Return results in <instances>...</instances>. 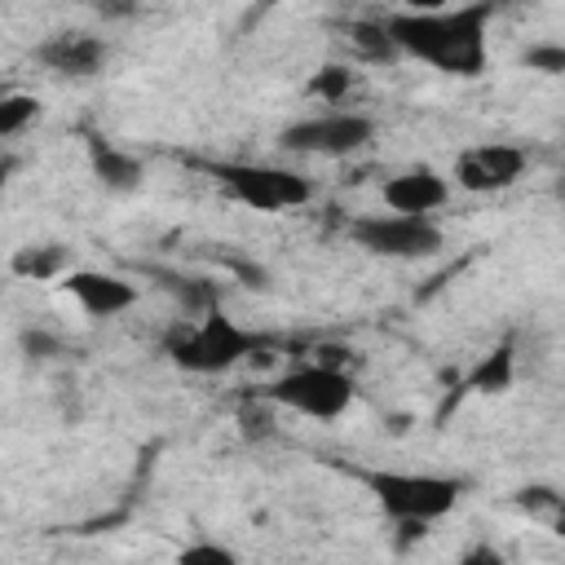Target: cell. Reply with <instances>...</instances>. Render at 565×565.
<instances>
[{"label":"cell","mask_w":565,"mask_h":565,"mask_svg":"<svg viewBox=\"0 0 565 565\" xmlns=\"http://www.w3.org/2000/svg\"><path fill=\"white\" fill-rule=\"evenodd\" d=\"M62 291L79 305V313H88V318H119L124 309H132L137 305V287L128 282V278H119V274H106V269H66L62 274Z\"/></svg>","instance_id":"9"},{"label":"cell","mask_w":565,"mask_h":565,"mask_svg":"<svg viewBox=\"0 0 565 565\" xmlns=\"http://www.w3.org/2000/svg\"><path fill=\"white\" fill-rule=\"evenodd\" d=\"M22 349H26L31 358H49V349H53V340H49L44 331H26V335H22Z\"/></svg>","instance_id":"22"},{"label":"cell","mask_w":565,"mask_h":565,"mask_svg":"<svg viewBox=\"0 0 565 565\" xmlns=\"http://www.w3.org/2000/svg\"><path fill=\"white\" fill-rule=\"evenodd\" d=\"M512 380H516V358H512L508 344L490 349V353L468 371V388H472V393H508Z\"/></svg>","instance_id":"14"},{"label":"cell","mask_w":565,"mask_h":565,"mask_svg":"<svg viewBox=\"0 0 565 565\" xmlns=\"http://www.w3.org/2000/svg\"><path fill=\"white\" fill-rule=\"evenodd\" d=\"M349 49H353L358 57H366V62H393V57H397L393 40L384 35V22H375V18L349 22Z\"/></svg>","instance_id":"15"},{"label":"cell","mask_w":565,"mask_h":565,"mask_svg":"<svg viewBox=\"0 0 565 565\" xmlns=\"http://www.w3.org/2000/svg\"><path fill=\"white\" fill-rule=\"evenodd\" d=\"M516 503L525 508V512H556L561 508V499L547 490V486H534V490H521L516 494Z\"/></svg>","instance_id":"20"},{"label":"cell","mask_w":565,"mask_h":565,"mask_svg":"<svg viewBox=\"0 0 565 565\" xmlns=\"http://www.w3.org/2000/svg\"><path fill=\"white\" fill-rule=\"evenodd\" d=\"M88 163H93V177L106 185V190H119V194H128V190H137L141 185V177H146V163L137 159V154H128V150H119V146H110V141H88Z\"/></svg>","instance_id":"12"},{"label":"cell","mask_w":565,"mask_h":565,"mask_svg":"<svg viewBox=\"0 0 565 565\" xmlns=\"http://www.w3.org/2000/svg\"><path fill=\"white\" fill-rule=\"evenodd\" d=\"M4 185H9V163H0V199H4Z\"/></svg>","instance_id":"23"},{"label":"cell","mask_w":565,"mask_h":565,"mask_svg":"<svg viewBox=\"0 0 565 565\" xmlns=\"http://www.w3.org/2000/svg\"><path fill=\"white\" fill-rule=\"evenodd\" d=\"M530 71H543V75H561L565 71V49L561 44H534L525 57H521Z\"/></svg>","instance_id":"18"},{"label":"cell","mask_w":565,"mask_h":565,"mask_svg":"<svg viewBox=\"0 0 565 565\" xmlns=\"http://www.w3.org/2000/svg\"><path fill=\"white\" fill-rule=\"evenodd\" d=\"M349 238L371 252V256H388V260H419V256H437L441 252V225L433 216H406V212H371V216H353L349 221Z\"/></svg>","instance_id":"6"},{"label":"cell","mask_w":565,"mask_h":565,"mask_svg":"<svg viewBox=\"0 0 565 565\" xmlns=\"http://www.w3.org/2000/svg\"><path fill=\"white\" fill-rule=\"evenodd\" d=\"M35 57H40L53 75L88 79V75H97V71L106 66L110 49H106L102 35H88V31H57V35H49V40L35 49Z\"/></svg>","instance_id":"10"},{"label":"cell","mask_w":565,"mask_h":565,"mask_svg":"<svg viewBox=\"0 0 565 565\" xmlns=\"http://www.w3.org/2000/svg\"><path fill=\"white\" fill-rule=\"evenodd\" d=\"M353 393L358 388H353L349 371H340L331 362H305V366H291L278 380H269L260 402L296 411L305 419H340L353 406Z\"/></svg>","instance_id":"4"},{"label":"cell","mask_w":565,"mask_h":565,"mask_svg":"<svg viewBox=\"0 0 565 565\" xmlns=\"http://www.w3.org/2000/svg\"><path fill=\"white\" fill-rule=\"evenodd\" d=\"M212 177L221 181V190L256 212H291L305 207L313 199L309 181L291 168H274V163H216Z\"/></svg>","instance_id":"5"},{"label":"cell","mask_w":565,"mask_h":565,"mask_svg":"<svg viewBox=\"0 0 565 565\" xmlns=\"http://www.w3.org/2000/svg\"><path fill=\"white\" fill-rule=\"evenodd\" d=\"M318 97H327V102H335V97H344V88H349V71L344 66H327V71H318V79L309 84Z\"/></svg>","instance_id":"19"},{"label":"cell","mask_w":565,"mask_h":565,"mask_svg":"<svg viewBox=\"0 0 565 565\" xmlns=\"http://www.w3.org/2000/svg\"><path fill=\"white\" fill-rule=\"evenodd\" d=\"M525 150L521 146H508V141H486V146H472L455 159V181L472 194H494V190H508L525 177Z\"/></svg>","instance_id":"8"},{"label":"cell","mask_w":565,"mask_h":565,"mask_svg":"<svg viewBox=\"0 0 565 565\" xmlns=\"http://www.w3.org/2000/svg\"><path fill=\"white\" fill-rule=\"evenodd\" d=\"M40 119V97L35 93H4L0 97V137H18Z\"/></svg>","instance_id":"16"},{"label":"cell","mask_w":565,"mask_h":565,"mask_svg":"<svg viewBox=\"0 0 565 565\" xmlns=\"http://www.w3.org/2000/svg\"><path fill=\"white\" fill-rule=\"evenodd\" d=\"M177 561L181 565H234L238 556L230 547H221V543H190V547L177 552Z\"/></svg>","instance_id":"17"},{"label":"cell","mask_w":565,"mask_h":565,"mask_svg":"<svg viewBox=\"0 0 565 565\" xmlns=\"http://www.w3.org/2000/svg\"><path fill=\"white\" fill-rule=\"evenodd\" d=\"M358 481L366 486V494L397 521V525H433L441 516H450L463 499V481L459 477H441V472H397V468H362Z\"/></svg>","instance_id":"2"},{"label":"cell","mask_w":565,"mask_h":565,"mask_svg":"<svg viewBox=\"0 0 565 565\" xmlns=\"http://www.w3.org/2000/svg\"><path fill=\"white\" fill-rule=\"evenodd\" d=\"M9 269L26 282H49V278H62L71 269V252L62 243H22L9 256Z\"/></svg>","instance_id":"13"},{"label":"cell","mask_w":565,"mask_h":565,"mask_svg":"<svg viewBox=\"0 0 565 565\" xmlns=\"http://www.w3.org/2000/svg\"><path fill=\"white\" fill-rule=\"evenodd\" d=\"M380 194H384V207H388V212L433 216L437 207H446L450 185H446V177L433 172V168H406V172H393Z\"/></svg>","instance_id":"11"},{"label":"cell","mask_w":565,"mask_h":565,"mask_svg":"<svg viewBox=\"0 0 565 565\" xmlns=\"http://www.w3.org/2000/svg\"><path fill=\"white\" fill-rule=\"evenodd\" d=\"M256 335L252 331H243L230 313H221L216 305H207L203 313H199V322H190V327H177L172 335H168V358L181 366V371H190V375H225V371H234L247 353H256Z\"/></svg>","instance_id":"3"},{"label":"cell","mask_w":565,"mask_h":565,"mask_svg":"<svg viewBox=\"0 0 565 565\" xmlns=\"http://www.w3.org/2000/svg\"><path fill=\"white\" fill-rule=\"evenodd\" d=\"M375 124L362 110H327V115H309L296 119L278 132V146L291 154H318V159H344L358 154L362 146H371Z\"/></svg>","instance_id":"7"},{"label":"cell","mask_w":565,"mask_h":565,"mask_svg":"<svg viewBox=\"0 0 565 565\" xmlns=\"http://www.w3.org/2000/svg\"><path fill=\"white\" fill-rule=\"evenodd\" d=\"M384 4H393L397 13H428V9H446L450 0H384Z\"/></svg>","instance_id":"21"},{"label":"cell","mask_w":565,"mask_h":565,"mask_svg":"<svg viewBox=\"0 0 565 565\" xmlns=\"http://www.w3.org/2000/svg\"><path fill=\"white\" fill-rule=\"evenodd\" d=\"M494 18V0L459 4V9H428V13H388L384 35L393 40L397 57H415L437 66L441 75L477 79L486 71V26Z\"/></svg>","instance_id":"1"}]
</instances>
